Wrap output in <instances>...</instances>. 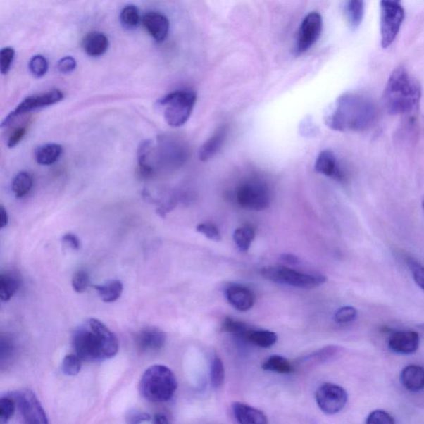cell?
Returning <instances> with one entry per match:
<instances>
[{"label": "cell", "mask_w": 424, "mask_h": 424, "mask_svg": "<svg viewBox=\"0 0 424 424\" xmlns=\"http://www.w3.org/2000/svg\"><path fill=\"white\" fill-rule=\"evenodd\" d=\"M153 424H169L168 419L162 413L155 414Z\"/></svg>", "instance_id": "obj_49"}, {"label": "cell", "mask_w": 424, "mask_h": 424, "mask_svg": "<svg viewBox=\"0 0 424 424\" xmlns=\"http://www.w3.org/2000/svg\"><path fill=\"white\" fill-rule=\"evenodd\" d=\"M27 134V127L21 126L13 130V133L9 136L8 141V147L14 148L21 142V140L25 138Z\"/></svg>", "instance_id": "obj_45"}, {"label": "cell", "mask_w": 424, "mask_h": 424, "mask_svg": "<svg viewBox=\"0 0 424 424\" xmlns=\"http://www.w3.org/2000/svg\"><path fill=\"white\" fill-rule=\"evenodd\" d=\"M32 185V177L27 172H20L14 177L12 182V191L18 199H23L30 192Z\"/></svg>", "instance_id": "obj_28"}, {"label": "cell", "mask_w": 424, "mask_h": 424, "mask_svg": "<svg viewBox=\"0 0 424 424\" xmlns=\"http://www.w3.org/2000/svg\"><path fill=\"white\" fill-rule=\"evenodd\" d=\"M421 99L417 80L403 67L391 73L384 91L383 102L389 114L409 115L416 111Z\"/></svg>", "instance_id": "obj_3"}, {"label": "cell", "mask_w": 424, "mask_h": 424, "mask_svg": "<svg viewBox=\"0 0 424 424\" xmlns=\"http://www.w3.org/2000/svg\"><path fill=\"white\" fill-rule=\"evenodd\" d=\"M407 263L411 270L414 281L424 291V266L413 258H409Z\"/></svg>", "instance_id": "obj_37"}, {"label": "cell", "mask_w": 424, "mask_h": 424, "mask_svg": "<svg viewBox=\"0 0 424 424\" xmlns=\"http://www.w3.org/2000/svg\"><path fill=\"white\" fill-rule=\"evenodd\" d=\"M280 261L287 266H296L300 263L299 258L293 254H282L280 257Z\"/></svg>", "instance_id": "obj_47"}, {"label": "cell", "mask_w": 424, "mask_h": 424, "mask_svg": "<svg viewBox=\"0 0 424 424\" xmlns=\"http://www.w3.org/2000/svg\"><path fill=\"white\" fill-rule=\"evenodd\" d=\"M99 296L105 303H114L120 298L124 286L119 280H111L101 285H94Z\"/></svg>", "instance_id": "obj_24"}, {"label": "cell", "mask_w": 424, "mask_h": 424, "mask_svg": "<svg viewBox=\"0 0 424 424\" xmlns=\"http://www.w3.org/2000/svg\"><path fill=\"white\" fill-rule=\"evenodd\" d=\"M223 330L225 332L232 333L233 335L246 339L251 329H249L248 325L243 322L237 321L232 318H226L223 325Z\"/></svg>", "instance_id": "obj_33"}, {"label": "cell", "mask_w": 424, "mask_h": 424, "mask_svg": "<svg viewBox=\"0 0 424 424\" xmlns=\"http://www.w3.org/2000/svg\"><path fill=\"white\" fill-rule=\"evenodd\" d=\"M63 98L64 94L60 89H51L49 92L27 97L4 119L2 127L4 128V127L11 125L18 116L26 114V113L55 105V104L63 101Z\"/></svg>", "instance_id": "obj_11"}, {"label": "cell", "mask_w": 424, "mask_h": 424, "mask_svg": "<svg viewBox=\"0 0 424 424\" xmlns=\"http://www.w3.org/2000/svg\"><path fill=\"white\" fill-rule=\"evenodd\" d=\"M246 340L253 344V345L268 348L275 345L278 341V336L275 332L265 331V330H251L248 334Z\"/></svg>", "instance_id": "obj_26"}, {"label": "cell", "mask_w": 424, "mask_h": 424, "mask_svg": "<svg viewBox=\"0 0 424 424\" xmlns=\"http://www.w3.org/2000/svg\"><path fill=\"white\" fill-rule=\"evenodd\" d=\"M121 25L127 30H134L140 23V12L133 4H129L122 9L120 14Z\"/></svg>", "instance_id": "obj_30"}, {"label": "cell", "mask_w": 424, "mask_h": 424, "mask_svg": "<svg viewBox=\"0 0 424 424\" xmlns=\"http://www.w3.org/2000/svg\"><path fill=\"white\" fill-rule=\"evenodd\" d=\"M20 281L17 278L9 273L0 275V299L3 301L11 300L16 294Z\"/></svg>", "instance_id": "obj_27"}, {"label": "cell", "mask_w": 424, "mask_h": 424, "mask_svg": "<svg viewBox=\"0 0 424 424\" xmlns=\"http://www.w3.org/2000/svg\"><path fill=\"white\" fill-rule=\"evenodd\" d=\"M423 210H424V197H423Z\"/></svg>", "instance_id": "obj_51"}, {"label": "cell", "mask_w": 424, "mask_h": 424, "mask_svg": "<svg viewBox=\"0 0 424 424\" xmlns=\"http://www.w3.org/2000/svg\"><path fill=\"white\" fill-rule=\"evenodd\" d=\"M8 212L3 206H0V228L3 229L8 225Z\"/></svg>", "instance_id": "obj_48"}, {"label": "cell", "mask_w": 424, "mask_h": 424, "mask_svg": "<svg viewBox=\"0 0 424 424\" xmlns=\"http://www.w3.org/2000/svg\"><path fill=\"white\" fill-rule=\"evenodd\" d=\"M375 104L366 96L347 93L337 99L325 122L330 129L340 132H360L369 129L376 119Z\"/></svg>", "instance_id": "obj_1"}, {"label": "cell", "mask_w": 424, "mask_h": 424, "mask_svg": "<svg viewBox=\"0 0 424 424\" xmlns=\"http://www.w3.org/2000/svg\"><path fill=\"white\" fill-rule=\"evenodd\" d=\"M177 389L175 375L167 366L162 365H155L146 370L139 384L141 394L152 403L168 401Z\"/></svg>", "instance_id": "obj_4"}, {"label": "cell", "mask_w": 424, "mask_h": 424, "mask_svg": "<svg viewBox=\"0 0 424 424\" xmlns=\"http://www.w3.org/2000/svg\"><path fill=\"white\" fill-rule=\"evenodd\" d=\"M419 336L416 332H395L389 339V348L397 354H413L418 349Z\"/></svg>", "instance_id": "obj_14"}, {"label": "cell", "mask_w": 424, "mask_h": 424, "mask_svg": "<svg viewBox=\"0 0 424 424\" xmlns=\"http://www.w3.org/2000/svg\"><path fill=\"white\" fill-rule=\"evenodd\" d=\"M62 146L58 144H46L39 146L35 150V159L37 163L49 166L58 161L63 154Z\"/></svg>", "instance_id": "obj_23"}, {"label": "cell", "mask_w": 424, "mask_h": 424, "mask_svg": "<svg viewBox=\"0 0 424 424\" xmlns=\"http://www.w3.org/2000/svg\"><path fill=\"white\" fill-rule=\"evenodd\" d=\"M233 237L235 243L240 251L246 252L251 248L256 234L251 226L246 225L235 230Z\"/></svg>", "instance_id": "obj_31"}, {"label": "cell", "mask_w": 424, "mask_h": 424, "mask_svg": "<svg viewBox=\"0 0 424 424\" xmlns=\"http://www.w3.org/2000/svg\"><path fill=\"white\" fill-rule=\"evenodd\" d=\"M62 240L63 244L73 251H78L81 248V242L74 234H66Z\"/></svg>", "instance_id": "obj_46"}, {"label": "cell", "mask_w": 424, "mask_h": 424, "mask_svg": "<svg viewBox=\"0 0 424 424\" xmlns=\"http://www.w3.org/2000/svg\"><path fill=\"white\" fill-rule=\"evenodd\" d=\"M323 18L318 12L309 13L301 22L297 42V53L303 54L318 42L323 31Z\"/></svg>", "instance_id": "obj_12"}, {"label": "cell", "mask_w": 424, "mask_h": 424, "mask_svg": "<svg viewBox=\"0 0 424 424\" xmlns=\"http://www.w3.org/2000/svg\"><path fill=\"white\" fill-rule=\"evenodd\" d=\"M232 409L239 424H268L265 413L247 404L235 402L232 404Z\"/></svg>", "instance_id": "obj_19"}, {"label": "cell", "mask_w": 424, "mask_h": 424, "mask_svg": "<svg viewBox=\"0 0 424 424\" xmlns=\"http://www.w3.org/2000/svg\"><path fill=\"white\" fill-rule=\"evenodd\" d=\"M14 56H15V50L9 46L0 51V70L3 75L8 74L11 70Z\"/></svg>", "instance_id": "obj_38"}, {"label": "cell", "mask_w": 424, "mask_h": 424, "mask_svg": "<svg viewBox=\"0 0 424 424\" xmlns=\"http://www.w3.org/2000/svg\"><path fill=\"white\" fill-rule=\"evenodd\" d=\"M226 298L233 307L240 311V312H247L251 309L254 304V295L248 287L233 285L228 287L226 290Z\"/></svg>", "instance_id": "obj_18"}, {"label": "cell", "mask_w": 424, "mask_h": 424, "mask_svg": "<svg viewBox=\"0 0 424 424\" xmlns=\"http://www.w3.org/2000/svg\"><path fill=\"white\" fill-rule=\"evenodd\" d=\"M196 101L195 92L176 91L160 99L158 105L163 108L164 119L167 123L177 128L185 125L189 120Z\"/></svg>", "instance_id": "obj_5"}, {"label": "cell", "mask_w": 424, "mask_h": 424, "mask_svg": "<svg viewBox=\"0 0 424 424\" xmlns=\"http://www.w3.org/2000/svg\"><path fill=\"white\" fill-rule=\"evenodd\" d=\"M345 12L350 26L352 28L359 27L364 18V2L359 1V0L348 1L346 4Z\"/></svg>", "instance_id": "obj_29"}, {"label": "cell", "mask_w": 424, "mask_h": 424, "mask_svg": "<svg viewBox=\"0 0 424 424\" xmlns=\"http://www.w3.org/2000/svg\"><path fill=\"white\" fill-rule=\"evenodd\" d=\"M261 273L268 280L299 289H314L327 281V278L324 275L304 274L285 266H266L261 268Z\"/></svg>", "instance_id": "obj_6"}, {"label": "cell", "mask_w": 424, "mask_h": 424, "mask_svg": "<svg viewBox=\"0 0 424 424\" xmlns=\"http://www.w3.org/2000/svg\"><path fill=\"white\" fill-rule=\"evenodd\" d=\"M28 68L32 75L36 78H41L48 73L49 62L44 56L36 55L32 56L28 63Z\"/></svg>", "instance_id": "obj_35"}, {"label": "cell", "mask_w": 424, "mask_h": 424, "mask_svg": "<svg viewBox=\"0 0 424 424\" xmlns=\"http://www.w3.org/2000/svg\"><path fill=\"white\" fill-rule=\"evenodd\" d=\"M82 46L85 53L88 56L98 58L105 54L109 48V40L103 32H92L84 37Z\"/></svg>", "instance_id": "obj_21"}, {"label": "cell", "mask_w": 424, "mask_h": 424, "mask_svg": "<svg viewBox=\"0 0 424 424\" xmlns=\"http://www.w3.org/2000/svg\"><path fill=\"white\" fill-rule=\"evenodd\" d=\"M404 20V9L397 1L380 2L381 45L387 49L393 44Z\"/></svg>", "instance_id": "obj_7"}, {"label": "cell", "mask_w": 424, "mask_h": 424, "mask_svg": "<svg viewBox=\"0 0 424 424\" xmlns=\"http://www.w3.org/2000/svg\"><path fill=\"white\" fill-rule=\"evenodd\" d=\"M89 275L87 272L84 270H78L74 275L72 281L73 289L77 294H82L87 289L89 286Z\"/></svg>", "instance_id": "obj_40"}, {"label": "cell", "mask_w": 424, "mask_h": 424, "mask_svg": "<svg viewBox=\"0 0 424 424\" xmlns=\"http://www.w3.org/2000/svg\"><path fill=\"white\" fill-rule=\"evenodd\" d=\"M344 349L339 346H328L321 348L318 351H315L308 356L299 358L297 360L294 367H304V368H309L316 366L326 364L338 359L342 355Z\"/></svg>", "instance_id": "obj_13"}, {"label": "cell", "mask_w": 424, "mask_h": 424, "mask_svg": "<svg viewBox=\"0 0 424 424\" xmlns=\"http://www.w3.org/2000/svg\"><path fill=\"white\" fill-rule=\"evenodd\" d=\"M227 134L228 127L223 125L212 135L211 137L200 149L199 158L201 161H207L219 152L227 137Z\"/></svg>", "instance_id": "obj_20"}, {"label": "cell", "mask_w": 424, "mask_h": 424, "mask_svg": "<svg viewBox=\"0 0 424 424\" xmlns=\"http://www.w3.org/2000/svg\"><path fill=\"white\" fill-rule=\"evenodd\" d=\"M197 232L204 235L206 238L213 242H220L221 235L220 230L213 224L201 223L197 226Z\"/></svg>", "instance_id": "obj_41"}, {"label": "cell", "mask_w": 424, "mask_h": 424, "mask_svg": "<svg viewBox=\"0 0 424 424\" xmlns=\"http://www.w3.org/2000/svg\"><path fill=\"white\" fill-rule=\"evenodd\" d=\"M419 328H420V329H422L423 331H424V323L419 325Z\"/></svg>", "instance_id": "obj_50"}, {"label": "cell", "mask_w": 424, "mask_h": 424, "mask_svg": "<svg viewBox=\"0 0 424 424\" xmlns=\"http://www.w3.org/2000/svg\"><path fill=\"white\" fill-rule=\"evenodd\" d=\"M166 342V335L161 330L148 328L142 330L136 337V344L143 352H156L162 349Z\"/></svg>", "instance_id": "obj_16"}, {"label": "cell", "mask_w": 424, "mask_h": 424, "mask_svg": "<svg viewBox=\"0 0 424 424\" xmlns=\"http://www.w3.org/2000/svg\"><path fill=\"white\" fill-rule=\"evenodd\" d=\"M400 379L405 389L418 392L424 388V368L416 365L408 366L403 370Z\"/></svg>", "instance_id": "obj_22"}, {"label": "cell", "mask_w": 424, "mask_h": 424, "mask_svg": "<svg viewBox=\"0 0 424 424\" xmlns=\"http://www.w3.org/2000/svg\"><path fill=\"white\" fill-rule=\"evenodd\" d=\"M225 367L223 361L218 356L213 357L211 365V381L214 389H220L225 381Z\"/></svg>", "instance_id": "obj_32"}, {"label": "cell", "mask_w": 424, "mask_h": 424, "mask_svg": "<svg viewBox=\"0 0 424 424\" xmlns=\"http://www.w3.org/2000/svg\"><path fill=\"white\" fill-rule=\"evenodd\" d=\"M15 399L11 395L0 399V424H8L15 411Z\"/></svg>", "instance_id": "obj_34"}, {"label": "cell", "mask_w": 424, "mask_h": 424, "mask_svg": "<svg viewBox=\"0 0 424 424\" xmlns=\"http://www.w3.org/2000/svg\"><path fill=\"white\" fill-rule=\"evenodd\" d=\"M143 25L153 39L162 42L167 39L170 23L163 13L149 12L143 17Z\"/></svg>", "instance_id": "obj_15"}, {"label": "cell", "mask_w": 424, "mask_h": 424, "mask_svg": "<svg viewBox=\"0 0 424 424\" xmlns=\"http://www.w3.org/2000/svg\"><path fill=\"white\" fill-rule=\"evenodd\" d=\"M73 345L75 355L88 362L111 359L119 351V341L115 333L96 318L89 319L75 330Z\"/></svg>", "instance_id": "obj_2"}, {"label": "cell", "mask_w": 424, "mask_h": 424, "mask_svg": "<svg viewBox=\"0 0 424 424\" xmlns=\"http://www.w3.org/2000/svg\"><path fill=\"white\" fill-rule=\"evenodd\" d=\"M237 200L243 208L263 211L270 206V195L265 182L258 179H249L238 187Z\"/></svg>", "instance_id": "obj_8"}, {"label": "cell", "mask_w": 424, "mask_h": 424, "mask_svg": "<svg viewBox=\"0 0 424 424\" xmlns=\"http://www.w3.org/2000/svg\"><path fill=\"white\" fill-rule=\"evenodd\" d=\"M81 359L75 354H70L64 358L62 363L63 374L68 376H75L81 371Z\"/></svg>", "instance_id": "obj_36"}, {"label": "cell", "mask_w": 424, "mask_h": 424, "mask_svg": "<svg viewBox=\"0 0 424 424\" xmlns=\"http://www.w3.org/2000/svg\"><path fill=\"white\" fill-rule=\"evenodd\" d=\"M56 68L61 73L68 74L73 73L77 68V62L73 56H65V58L58 61Z\"/></svg>", "instance_id": "obj_43"}, {"label": "cell", "mask_w": 424, "mask_h": 424, "mask_svg": "<svg viewBox=\"0 0 424 424\" xmlns=\"http://www.w3.org/2000/svg\"><path fill=\"white\" fill-rule=\"evenodd\" d=\"M356 317V309L351 307V306H346V307H342L337 311L334 319L337 323L346 324L354 321Z\"/></svg>", "instance_id": "obj_39"}, {"label": "cell", "mask_w": 424, "mask_h": 424, "mask_svg": "<svg viewBox=\"0 0 424 424\" xmlns=\"http://www.w3.org/2000/svg\"><path fill=\"white\" fill-rule=\"evenodd\" d=\"M315 171L323 175L342 181L344 174L337 159L332 151L323 150L316 159Z\"/></svg>", "instance_id": "obj_17"}, {"label": "cell", "mask_w": 424, "mask_h": 424, "mask_svg": "<svg viewBox=\"0 0 424 424\" xmlns=\"http://www.w3.org/2000/svg\"><path fill=\"white\" fill-rule=\"evenodd\" d=\"M316 402L321 411L328 416L341 412L348 400L347 391L332 383L323 384L316 391Z\"/></svg>", "instance_id": "obj_10"}, {"label": "cell", "mask_w": 424, "mask_h": 424, "mask_svg": "<svg viewBox=\"0 0 424 424\" xmlns=\"http://www.w3.org/2000/svg\"><path fill=\"white\" fill-rule=\"evenodd\" d=\"M20 409L25 424H49L44 408L36 395L30 389H22L12 394Z\"/></svg>", "instance_id": "obj_9"}, {"label": "cell", "mask_w": 424, "mask_h": 424, "mask_svg": "<svg viewBox=\"0 0 424 424\" xmlns=\"http://www.w3.org/2000/svg\"><path fill=\"white\" fill-rule=\"evenodd\" d=\"M151 419L149 413L140 412L138 411H130L126 416V424H141L144 422H148Z\"/></svg>", "instance_id": "obj_44"}, {"label": "cell", "mask_w": 424, "mask_h": 424, "mask_svg": "<svg viewBox=\"0 0 424 424\" xmlns=\"http://www.w3.org/2000/svg\"><path fill=\"white\" fill-rule=\"evenodd\" d=\"M366 424H395L394 418L385 411H375L366 419Z\"/></svg>", "instance_id": "obj_42"}, {"label": "cell", "mask_w": 424, "mask_h": 424, "mask_svg": "<svg viewBox=\"0 0 424 424\" xmlns=\"http://www.w3.org/2000/svg\"><path fill=\"white\" fill-rule=\"evenodd\" d=\"M262 369L266 371L275 372L278 374H290L294 370V366L281 356H272L263 363Z\"/></svg>", "instance_id": "obj_25"}]
</instances>
